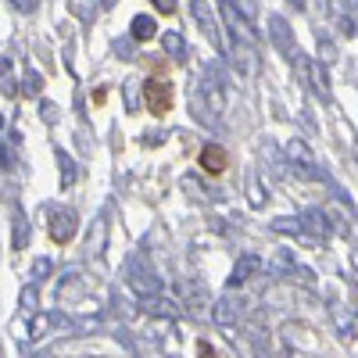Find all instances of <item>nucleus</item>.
<instances>
[{
    "label": "nucleus",
    "instance_id": "4be33fe9",
    "mask_svg": "<svg viewBox=\"0 0 358 358\" xmlns=\"http://www.w3.org/2000/svg\"><path fill=\"white\" fill-rule=\"evenodd\" d=\"M57 165H62V183L72 187V183H76V162H72L65 151H57Z\"/></svg>",
    "mask_w": 358,
    "mask_h": 358
},
{
    "label": "nucleus",
    "instance_id": "9d476101",
    "mask_svg": "<svg viewBox=\"0 0 358 358\" xmlns=\"http://www.w3.org/2000/svg\"><path fill=\"white\" fill-rule=\"evenodd\" d=\"M79 229V215L72 212V208H57V212L50 215V236H54V244H69L72 236Z\"/></svg>",
    "mask_w": 358,
    "mask_h": 358
},
{
    "label": "nucleus",
    "instance_id": "2eb2a0df",
    "mask_svg": "<svg viewBox=\"0 0 358 358\" xmlns=\"http://www.w3.org/2000/svg\"><path fill=\"white\" fill-rule=\"evenodd\" d=\"M11 219H15V241H11V248L15 251H25V244H29V219H25V212L15 204L11 208Z\"/></svg>",
    "mask_w": 358,
    "mask_h": 358
},
{
    "label": "nucleus",
    "instance_id": "393cba45",
    "mask_svg": "<svg viewBox=\"0 0 358 358\" xmlns=\"http://www.w3.org/2000/svg\"><path fill=\"white\" fill-rule=\"evenodd\" d=\"M265 201H268V194H262V183L255 179V183H251V204H255V208H262Z\"/></svg>",
    "mask_w": 358,
    "mask_h": 358
},
{
    "label": "nucleus",
    "instance_id": "a211bd4d",
    "mask_svg": "<svg viewBox=\"0 0 358 358\" xmlns=\"http://www.w3.org/2000/svg\"><path fill=\"white\" fill-rule=\"evenodd\" d=\"M18 308H22L25 315H36V308H40V283H25V287H22Z\"/></svg>",
    "mask_w": 358,
    "mask_h": 358
},
{
    "label": "nucleus",
    "instance_id": "423d86ee",
    "mask_svg": "<svg viewBox=\"0 0 358 358\" xmlns=\"http://www.w3.org/2000/svg\"><path fill=\"white\" fill-rule=\"evenodd\" d=\"M297 219H301V233L308 241H330L334 236V219H330V212H322V208H308V212H301Z\"/></svg>",
    "mask_w": 358,
    "mask_h": 358
},
{
    "label": "nucleus",
    "instance_id": "f8f14e48",
    "mask_svg": "<svg viewBox=\"0 0 358 358\" xmlns=\"http://www.w3.org/2000/svg\"><path fill=\"white\" fill-rule=\"evenodd\" d=\"M262 268H265V262H262L258 255H241V258H236V265H233V273H229V287L236 290V287L251 283Z\"/></svg>",
    "mask_w": 358,
    "mask_h": 358
},
{
    "label": "nucleus",
    "instance_id": "2f4dec72",
    "mask_svg": "<svg viewBox=\"0 0 358 358\" xmlns=\"http://www.w3.org/2000/svg\"><path fill=\"white\" fill-rule=\"evenodd\" d=\"M348 262H351V268H355V276H358V248H351V255H348Z\"/></svg>",
    "mask_w": 358,
    "mask_h": 358
},
{
    "label": "nucleus",
    "instance_id": "9b49d317",
    "mask_svg": "<svg viewBox=\"0 0 358 358\" xmlns=\"http://www.w3.org/2000/svg\"><path fill=\"white\" fill-rule=\"evenodd\" d=\"M143 97H147V108H151L155 115H165L169 108H172V86L165 83V79H147V86H143Z\"/></svg>",
    "mask_w": 358,
    "mask_h": 358
},
{
    "label": "nucleus",
    "instance_id": "6ab92c4d",
    "mask_svg": "<svg viewBox=\"0 0 358 358\" xmlns=\"http://www.w3.org/2000/svg\"><path fill=\"white\" fill-rule=\"evenodd\" d=\"M129 33H133V40L147 43V40H151V36L158 33V25H155V18H151V15H136V18H133V29H129Z\"/></svg>",
    "mask_w": 358,
    "mask_h": 358
},
{
    "label": "nucleus",
    "instance_id": "39448f33",
    "mask_svg": "<svg viewBox=\"0 0 358 358\" xmlns=\"http://www.w3.org/2000/svg\"><path fill=\"white\" fill-rule=\"evenodd\" d=\"M97 287V280H90V276H83L79 268H69V273L62 276V283H57V301L62 305H76V301H83V297Z\"/></svg>",
    "mask_w": 358,
    "mask_h": 358
},
{
    "label": "nucleus",
    "instance_id": "0eeeda50",
    "mask_svg": "<svg viewBox=\"0 0 358 358\" xmlns=\"http://www.w3.org/2000/svg\"><path fill=\"white\" fill-rule=\"evenodd\" d=\"M241 319H244V301L236 294H222L212 305V322L215 326H236Z\"/></svg>",
    "mask_w": 358,
    "mask_h": 358
},
{
    "label": "nucleus",
    "instance_id": "f257e3e1",
    "mask_svg": "<svg viewBox=\"0 0 358 358\" xmlns=\"http://www.w3.org/2000/svg\"><path fill=\"white\" fill-rule=\"evenodd\" d=\"M283 155H287V176L301 179V183H319V179H326V172L319 169L312 147L305 140H290L283 147Z\"/></svg>",
    "mask_w": 358,
    "mask_h": 358
},
{
    "label": "nucleus",
    "instance_id": "c85d7f7f",
    "mask_svg": "<svg viewBox=\"0 0 358 358\" xmlns=\"http://www.w3.org/2000/svg\"><path fill=\"white\" fill-rule=\"evenodd\" d=\"M151 4H155L162 15H172V11H176V0H151Z\"/></svg>",
    "mask_w": 358,
    "mask_h": 358
},
{
    "label": "nucleus",
    "instance_id": "72a5a7b5",
    "mask_svg": "<svg viewBox=\"0 0 358 358\" xmlns=\"http://www.w3.org/2000/svg\"><path fill=\"white\" fill-rule=\"evenodd\" d=\"M290 4H294V8H305V0H290Z\"/></svg>",
    "mask_w": 358,
    "mask_h": 358
},
{
    "label": "nucleus",
    "instance_id": "1a4fd4ad",
    "mask_svg": "<svg viewBox=\"0 0 358 358\" xmlns=\"http://www.w3.org/2000/svg\"><path fill=\"white\" fill-rule=\"evenodd\" d=\"M190 15H194V22L201 25V33L208 36V43L219 50V47H222V40H219V22H215L212 8H208V0H190Z\"/></svg>",
    "mask_w": 358,
    "mask_h": 358
},
{
    "label": "nucleus",
    "instance_id": "5701e85b",
    "mask_svg": "<svg viewBox=\"0 0 358 358\" xmlns=\"http://www.w3.org/2000/svg\"><path fill=\"white\" fill-rule=\"evenodd\" d=\"M40 90H43V76H40L36 69H29V72H25V94H29V97H36Z\"/></svg>",
    "mask_w": 358,
    "mask_h": 358
},
{
    "label": "nucleus",
    "instance_id": "473e14b6",
    "mask_svg": "<svg viewBox=\"0 0 358 358\" xmlns=\"http://www.w3.org/2000/svg\"><path fill=\"white\" fill-rule=\"evenodd\" d=\"M118 4V0H101V8H115Z\"/></svg>",
    "mask_w": 358,
    "mask_h": 358
},
{
    "label": "nucleus",
    "instance_id": "20e7f679",
    "mask_svg": "<svg viewBox=\"0 0 358 358\" xmlns=\"http://www.w3.org/2000/svg\"><path fill=\"white\" fill-rule=\"evenodd\" d=\"M219 8H222V18H226V25H229V36L255 47V43H258V33H255V25L248 22V15L236 8L233 0H219Z\"/></svg>",
    "mask_w": 358,
    "mask_h": 358
},
{
    "label": "nucleus",
    "instance_id": "c756f323",
    "mask_svg": "<svg viewBox=\"0 0 358 358\" xmlns=\"http://www.w3.org/2000/svg\"><path fill=\"white\" fill-rule=\"evenodd\" d=\"M118 57H133V43L126 40V43H118V50H115Z\"/></svg>",
    "mask_w": 358,
    "mask_h": 358
},
{
    "label": "nucleus",
    "instance_id": "7ed1b4c3",
    "mask_svg": "<svg viewBox=\"0 0 358 358\" xmlns=\"http://www.w3.org/2000/svg\"><path fill=\"white\" fill-rule=\"evenodd\" d=\"M126 287L140 297H155V294H162V280H158V273L151 265H147L140 255H129V262H126Z\"/></svg>",
    "mask_w": 358,
    "mask_h": 358
},
{
    "label": "nucleus",
    "instance_id": "b1692460",
    "mask_svg": "<svg viewBox=\"0 0 358 358\" xmlns=\"http://www.w3.org/2000/svg\"><path fill=\"white\" fill-rule=\"evenodd\" d=\"M50 268H54V265H50V258H36V262H33V283L47 280V276H50Z\"/></svg>",
    "mask_w": 358,
    "mask_h": 358
},
{
    "label": "nucleus",
    "instance_id": "f03ea898",
    "mask_svg": "<svg viewBox=\"0 0 358 358\" xmlns=\"http://www.w3.org/2000/svg\"><path fill=\"white\" fill-rule=\"evenodd\" d=\"M290 62H294V69H297V72H301V83L312 90V94H315L322 104H334L330 72H326V65H322V62H312V57H305V54H294Z\"/></svg>",
    "mask_w": 358,
    "mask_h": 358
},
{
    "label": "nucleus",
    "instance_id": "bb28decb",
    "mask_svg": "<svg viewBox=\"0 0 358 358\" xmlns=\"http://www.w3.org/2000/svg\"><path fill=\"white\" fill-rule=\"evenodd\" d=\"M319 50H322V62H334V43L319 36Z\"/></svg>",
    "mask_w": 358,
    "mask_h": 358
},
{
    "label": "nucleus",
    "instance_id": "f704fd0d",
    "mask_svg": "<svg viewBox=\"0 0 358 358\" xmlns=\"http://www.w3.org/2000/svg\"><path fill=\"white\" fill-rule=\"evenodd\" d=\"M355 162H358V140H355Z\"/></svg>",
    "mask_w": 358,
    "mask_h": 358
},
{
    "label": "nucleus",
    "instance_id": "412c9836",
    "mask_svg": "<svg viewBox=\"0 0 358 358\" xmlns=\"http://www.w3.org/2000/svg\"><path fill=\"white\" fill-rule=\"evenodd\" d=\"M0 94H15V83H11V57L0 54Z\"/></svg>",
    "mask_w": 358,
    "mask_h": 358
},
{
    "label": "nucleus",
    "instance_id": "a878e982",
    "mask_svg": "<svg viewBox=\"0 0 358 358\" xmlns=\"http://www.w3.org/2000/svg\"><path fill=\"white\" fill-rule=\"evenodd\" d=\"M36 4H40V0H11V8H18V11H36Z\"/></svg>",
    "mask_w": 358,
    "mask_h": 358
},
{
    "label": "nucleus",
    "instance_id": "ddd939ff",
    "mask_svg": "<svg viewBox=\"0 0 358 358\" xmlns=\"http://www.w3.org/2000/svg\"><path fill=\"white\" fill-rule=\"evenodd\" d=\"M226 165H229V155L222 151L219 143H208L204 151H201V169H204L208 176H219V172H226Z\"/></svg>",
    "mask_w": 358,
    "mask_h": 358
},
{
    "label": "nucleus",
    "instance_id": "6e6552de",
    "mask_svg": "<svg viewBox=\"0 0 358 358\" xmlns=\"http://www.w3.org/2000/svg\"><path fill=\"white\" fill-rule=\"evenodd\" d=\"M268 40H273V47L283 54V57H294L297 54V43H294V33L283 15H268Z\"/></svg>",
    "mask_w": 358,
    "mask_h": 358
},
{
    "label": "nucleus",
    "instance_id": "aec40b11",
    "mask_svg": "<svg viewBox=\"0 0 358 358\" xmlns=\"http://www.w3.org/2000/svg\"><path fill=\"white\" fill-rule=\"evenodd\" d=\"M273 229H276V233H294V236H305V233H301V219H297V215H294V219H290V215L273 219Z\"/></svg>",
    "mask_w": 358,
    "mask_h": 358
},
{
    "label": "nucleus",
    "instance_id": "dca6fc26",
    "mask_svg": "<svg viewBox=\"0 0 358 358\" xmlns=\"http://www.w3.org/2000/svg\"><path fill=\"white\" fill-rule=\"evenodd\" d=\"M162 47H165V54L172 57V62H179V65L187 62V40L179 36V33H165L162 36Z\"/></svg>",
    "mask_w": 358,
    "mask_h": 358
},
{
    "label": "nucleus",
    "instance_id": "f3484780",
    "mask_svg": "<svg viewBox=\"0 0 358 358\" xmlns=\"http://www.w3.org/2000/svg\"><path fill=\"white\" fill-rule=\"evenodd\" d=\"M268 273H276V276H294L297 273V258L290 255V251H276V258L265 265Z\"/></svg>",
    "mask_w": 358,
    "mask_h": 358
},
{
    "label": "nucleus",
    "instance_id": "cd10ccee",
    "mask_svg": "<svg viewBox=\"0 0 358 358\" xmlns=\"http://www.w3.org/2000/svg\"><path fill=\"white\" fill-rule=\"evenodd\" d=\"M197 358H215V348L208 341H197Z\"/></svg>",
    "mask_w": 358,
    "mask_h": 358
},
{
    "label": "nucleus",
    "instance_id": "4468645a",
    "mask_svg": "<svg viewBox=\"0 0 358 358\" xmlns=\"http://www.w3.org/2000/svg\"><path fill=\"white\" fill-rule=\"evenodd\" d=\"M104 244H108V222H104V219H97V226L90 229V241H86L90 258H101V255H104Z\"/></svg>",
    "mask_w": 358,
    "mask_h": 358
},
{
    "label": "nucleus",
    "instance_id": "7c9ffc66",
    "mask_svg": "<svg viewBox=\"0 0 358 358\" xmlns=\"http://www.w3.org/2000/svg\"><path fill=\"white\" fill-rule=\"evenodd\" d=\"M43 118H47V122H54V118H57V111H54L50 101H43Z\"/></svg>",
    "mask_w": 358,
    "mask_h": 358
}]
</instances>
